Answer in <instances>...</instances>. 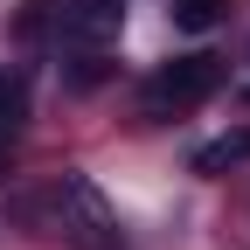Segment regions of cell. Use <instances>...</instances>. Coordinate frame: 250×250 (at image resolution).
Masks as SVG:
<instances>
[{
	"instance_id": "6da1fadb",
	"label": "cell",
	"mask_w": 250,
	"mask_h": 250,
	"mask_svg": "<svg viewBox=\"0 0 250 250\" xmlns=\"http://www.w3.org/2000/svg\"><path fill=\"white\" fill-rule=\"evenodd\" d=\"M215 83H223V62L215 56H174V62H160L146 77L139 104H146V118H174V111H195Z\"/></svg>"
},
{
	"instance_id": "7a4b0ae2",
	"label": "cell",
	"mask_w": 250,
	"mask_h": 250,
	"mask_svg": "<svg viewBox=\"0 0 250 250\" xmlns=\"http://www.w3.org/2000/svg\"><path fill=\"white\" fill-rule=\"evenodd\" d=\"M56 215H62V236H70L77 250H118V215L104 208V195H98L83 174H62Z\"/></svg>"
},
{
	"instance_id": "3957f363",
	"label": "cell",
	"mask_w": 250,
	"mask_h": 250,
	"mask_svg": "<svg viewBox=\"0 0 250 250\" xmlns=\"http://www.w3.org/2000/svg\"><path fill=\"white\" fill-rule=\"evenodd\" d=\"M118 28H125V0H70V7H62V42L83 49V56L111 49Z\"/></svg>"
},
{
	"instance_id": "277c9868",
	"label": "cell",
	"mask_w": 250,
	"mask_h": 250,
	"mask_svg": "<svg viewBox=\"0 0 250 250\" xmlns=\"http://www.w3.org/2000/svg\"><path fill=\"white\" fill-rule=\"evenodd\" d=\"M236 160H250V132H229V139H215V146H202V153H195V174H215V167H236Z\"/></svg>"
},
{
	"instance_id": "5b68a950",
	"label": "cell",
	"mask_w": 250,
	"mask_h": 250,
	"mask_svg": "<svg viewBox=\"0 0 250 250\" xmlns=\"http://www.w3.org/2000/svg\"><path fill=\"white\" fill-rule=\"evenodd\" d=\"M223 7H229V0H174V28L202 35V28H215V21H223Z\"/></svg>"
},
{
	"instance_id": "8992f818",
	"label": "cell",
	"mask_w": 250,
	"mask_h": 250,
	"mask_svg": "<svg viewBox=\"0 0 250 250\" xmlns=\"http://www.w3.org/2000/svg\"><path fill=\"white\" fill-rule=\"evenodd\" d=\"M21 104H28V90H21V77H7V83H0V139H14Z\"/></svg>"
}]
</instances>
